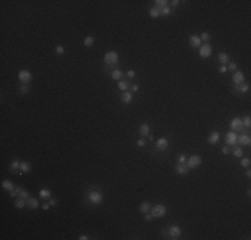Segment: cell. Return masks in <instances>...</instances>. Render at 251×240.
Returning <instances> with one entry per match:
<instances>
[{"label": "cell", "mask_w": 251, "mask_h": 240, "mask_svg": "<svg viewBox=\"0 0 251 240\" xmlns=\"http://www.w3.org/2000/svg\"><path fill=\"white\" fill-rule=\"evenodd\" d=\"M242 123H243V127H246V128H250L251 127V119H250V116H244L242 119Z\"/></svg>", "instance_id": "cell-33"}, {"label": "cell", "mask_w": 251, "mask_h": 240, "mask_svg": "<svg viewBox=\"0 0 251 240\" xmlns=\"http://www.w3.org/2000/svg\"><path fill=\"white\" fill-rule=\"evenodd\" d=\"M9 169L12 171V172H16V173H19V171H20V161L19 160H12V163H11V165H9ZM21 172V171H20ZM20 175V173H19Z\"/></svg>", "instance_id": "cell-23"}, {"label": "cell", "mask_w": 251, "mask_h": 240, "mask_svg": "<svg viewBox=\"0 0 251 240\" xmlns=\"http://www.w3.org/2000/svg\"><path fill=\"white\" fill-rule=\"evenodd\" d=\"M56 204H58V201H56L55 199H50V205H51V207H55Z\"/></svg>", "instance_id": "cell-48"}, {"label": "cell", "mask_w": 251, "mask_h": 240, "mask_svg": "<svg viewBox=\"0 0 251 240\" xmlns=\"http://www.w3.org/2000/svg\"><path fill=\"white\" fill-rule=\"evenodd\" d=\"M218 60L222 63V65H226V64H228L230 63V57H228V55H227L226 52H220L218 55Z\"/></svg>", "instance_id": "cell-22"}, {"label": "cell", "mask_w": 251, "mask_h": 240, "mask_svg": "<svg viewBox=\"0 0 251 240\" xmlns=\"http://www.w3.org/2000/svg\"><path fill=\"white\" fill-rule=\"evenodd\" d=\"M236 63H235V61H230L228 63V67H227V69H230V71H235V69H236Z\"/></svg>", "instance_id": "cell-40"}, {"label": "cell", "mask_w": 251, "mask_h": 240, "mask_svg": "<svg viewBox=\"0 0 251 240\" xmlns=\"http://www.w3.org/2000/svg\"><path fill=\"white\" fill-rule=\"evenodd\" d=\"M131 91H132V92H138V91H139V85L138 84H134L132 87H131Z\"/></svg>", "instance_id": "cell-47"}, {"label": "cell", "mask_w": 251, "mask_h": 240, "mask_svg": "<svg viewBox=\"0 0 251 240\" xmlns=\"http://www.w3.org/2000/svg\"><path fill=\"white\" fill-rule=\"evenodd\" d=\"M186 164H187V167H188V169H194V168L199 167V165L202 164V156H199V155H192V156H190L188 159L186 160Z\"/></svg>", "instance_id": "cell-3"}, {"label": "cell", "mask_w": 251, "mask_h": 240, "mask_svg": "<svg viewBox=\"0 0 251 240\" xmlns=\"http://www.w3.org/2000/svg\"><path fill=\"white\" fill-rule=\"evenodd\" d=\"M248 88H250V85L246 84V83H242V84L234 87V89H235V92H238V93H246L248 91Z\"/></svg>", "instance_id": "cell-20"}, {"label": "cell", "mask_w": 251, "mask_h": 240, "mask_svg": "<svg viewBox=\"0 0 251 240\" xmlns=\"http://www.w3.org/2000/svg\"><path fill=\"white\" fill-rule=\"evenodd\" d=\"M77 239H79V240H88V236H87V235H80Z\"/></svg>", "instance_id": "cell-49"}, {"label": "cell", "mask_w": 251, "mask_h": 240, "mask_svg": "<svg viewBox=\"0 0 251 240\" xmlns=\"http://www.w3.org/2000/svg\"><path fill=\"white\" fill-rule=\"evenodd\" d=\"M236 140H238V135L234 131H228V132L226 133V145L227 147L236 145Z\"/></svg>", "instance_id": "cell-7"}, {"label": "cell", "mask_w": 251, "mask_h": 240, "mask_svg": "<svg viewBox=\"0 0 251 240\" xmlns=\"http://www.w3.org/2000/svg\"><path fill=\"white\" fill-rule=\"evenodd\" d=\"M251 143V137L250 135H240L236 140V144L240 147H246V145H250Z\"/></svg>", "instance_id": "cell-13"}, {"label": "cell", "mask_w": 251, "mask_h": 240, "mask_svg": "<svg viewBox=\"0 0 251 240\" xmlns=\"http://www.w3.org/2000/svg\"><path fill=\"white\" fill-rule=\"evenodd\" d=\"M136 145H138V147H144V145H146V140H144L143 137L139 139V140H136Z\"/></svg>", "instance_id": "cell-42"}, {"label": "cell", "mask_w": 251, "mask_h": 240, "mask_svg": "<svg viewBox=\"0 0 251 240\" xmlns=\"http://www.w3.org/2000/svg\"><path fill=\"white\" fill-rule=\"evenodd\" d=\"M93 43H95V37L93 36H85L84 40H83V45H85V47H91V45H93Z\"/></svg>", "instance_id": "cell-30"}, {"label": "cell", "mask_w": 251, "mask_h": 240, "mask_svg": "<svg viewBox=\"0 0 251 240\" xmlns=\"http://www.w3.org/2000/svg\"><path fill=\"white\" fill-rule=\"evenodd\" d=\"M117 88H119L120 91H128V88H130V83L126 81V80H119V83H117Z\"/></svg>", "instance_id": "cell-27"}, {"label": "cell", "mask_w": 251, "mask_h": 240, "mask_svg": "<svg viewBox=\"0 0 251 240\" xmlns=\"http://www.w3.org/2000/svg\"><path fill=\"white\" fill-rule=\"evenodd\" d=\"M88 201L92 203V204H100L103 201V195L99 191H90L88 192Z\"/></svg>", "instance_id": "cell-4"}, {"label": "cell", "mask_w": 251, "mask_h": 240, "mask_svg": "<svg viewBox=\"0 0 251 240\" xmlns=\"http://www.w3.org/2000/svg\"><path fill=\"white\" fill-rule=\"evenodd\" d=\"M211 53H212V47H211L208 43H204L203 45L199 47V56L200 57L207 59L208 56H211Z\"/></svg>", "instance_id": "cell-6"}, {"label": "cell", "mask_w": 251, "mask_h": 240, "mask_svg": "<svg viewBox=\"0 0 251 240\" xmlns=\"http://www.w3.org/2000/svg\"><path fill=\"white\" fill-rule=\"evenodd\" d=\"M111 77L114 80H120L123 77V72L120 71V69H114V71L111 72Z\"/></svg>", "instance_id": "cell-31"}, {"label": "cell", "mask_w": 251, "mask_h": 240, "mask_svg": "<svg viewBox=\"0 0 251 240\" xmlns=\"http://www.w3.org/2000/svg\"><path fill=\"white\" fill-rule=\"evenodd\" d=\"M179 3H180L179 0H174V1H171V5H172V7H176V5H178Z\"/></svg>", "instance_id": "cell-50"}, {"label": "cell", "mask_w": 251, "mask_h": 240, "mask_svg": "<svg viewBox=\"0 0 251 240\" xmlns=\"http://www.w3.org/2000/svg\"><path fill=\"white\" fill-rule=\"evenodd\" d=\"M15 207L19 208V209L27 207V200L26 199H21V197H18V199L15 200Z\"/></svg>", "instance_id": "cell-26"}, {"label": "cell", "mask_w": 251, "mask_h": 240, "mask_svg": "<svg viewBox=\"0 0 251 240\" xmlns=\"http://www.w3.org/2000/svg\"><path fill=\"white\" fill-rule=\"evenodd\" d=\"M242 83H244V73L242 71H235L234 75H232V84H234V87L242 84Z\"/></svg>", "instance_id": "cell-8"}, {"label": "cell", "mask_w": 251, "mask_h": 240, "mask_svg": "<svg viewBox=\"0 0 251 240\" xmlns=\"http://www.w3.org/2000/svg\"><path fill=\"white\" fill-rule=\"evenodd\" d=\"M31 169H32V167H31V164H29L28 161H20V171L23 173L29 172Z\"/></svg>", "instance_id": "cell-25"}, {"label": "cell", "mask_w": 251, "mask_h": 240, "mask_svg": "<svg viewBox=\"0 0 251 240\" xmlns=\"http://www.w3.org/2000/svg\"><path fill=\"white\" fill-rule=\"evenodd\" d=\"M120 99H122L123 104H130L132 101V93L130 91H123L122 95H120Z\"/></svg>", "instance_id": "cell-16"}, {"label": "cell", "mask_w": 251, "mask_h": 240, "mask_svg": "<svg viewBox=\"0 0 251 240\" xmlns=\"http://www.w3.org/2000/svg\"><path fill=\"white\" fill-rule=\"evenodd\" d=\"M155 7L158 8V9H163L164 7H167V0H155Z\"/></svg>", "instance_id": "cell-32"}, {"label": "cell", "mask_w": 251, "mask_h": 240, "mask_svg": "<svg viewBox=\"0 0 251 240\" xmlns=\"http://www.w3.org/2000/svg\"><path fill=\"white\" fill-rule=\"evenodd\" d=\"M18 77L23 84H29L31 80H32V73L28 71V69H21V71H19Z\"/></svg>", "instance_id": "cell-5"}, {"label": "cell", "mask_w": 251, "mask_h": 240, "mask_svg": "<svg viewBox=\"0 0 251 240\" xmlns=\"http://www.w3.org/2000/svg\"><path fill=\"white\" fill-rule=\"evenodd\" d=\"M200 40L202 41H204V43H208L210 41V39H211V36H210V33L208 32H203V33H200Z\"/></svg>", "instance_id": "cell-34"}, {"label": "cell", "mask_w": 251, "mask_h": 240, "mask_svg": "<svg viewBox=\"0 0 251 240\" xmlns=\"http://www.w3.org/2000/svg\"><path fill=\"white\" fill-rule=\"evenodd\" d=\"M150 16H151L152 19H158L162 16V13H160V9H158L156 7H152L151 9H150Z\"/></svg>", "instance_id": "cell-29"}, {"label": "cell", "mask_w": 251, "mask_h": 240, "mask_svg": "<svg viewBox=\"0 0 251 240\" xmlns=\"http://www.w3.org/2000/svg\"><path fill=\"white\" fill-rule=\"evenodd\" d=\"M168 235H170L171 239H178L179 236L182 235V228L179 225H171L170 228H168Z\"/></svg>", "instance_id": "cell-10"}, {"label": "cell", "mask_w": 251, "mask_h": 240, "mask_svg": "<svg viewBox=\"0 0 251 240\" xmlns=\"http://www.w3.org/2000/svg\"><path fill=\"white\" fill-rule=\"evenodd\" d=\"M246 176H247V177H251V171H250V169H247V172H246Z\"/></svg>", "instance_id": "cell-52"}, {"label": "cell", "mask_w": 251, "mask_h": 240, "mask_svg": "<svg viewBox=\"0 0 251 240\" xmlns=\"http://www.w3.org/2000/svg\"><path fill=\"white\" fill-rule=\"evenodd\" d=\"M39 207V200L36 197H28L27 199V208L28 209H36Z\"/></svg>", "instance_id": "cell-18"}, {"label": "cell", "mask_w": 251, "mask_h": 240, "mask_svg": "<svg viewBox=\"0 0 251 240\" xmlns=\"http://www.w3.org/2000/svg\"><path fill=\"white\" fill-rule=\"evenodd\" d=\"M150 209H151V204H150L148 201H143L140 205H139V212L143 213V215L148 213V212H150Z\"/></svg>", "instance_id": "cell-19"}, {"label": "cell", "mask_w": 251, "mask_h": 240, "mask_svg": "<svg viewBox=\"0 0 251 240\" xmlns=\"http://www.w3.org/2000/svg\"><path fill=\"white\" fill-rule=\"evenodd\" d=\"M19 92L23 93V95L28 93V92H29V87H28V84H21L20 87H19Z\"/></svg>", "instance_id": "cell-35"}, {"label": "cell", "mask_w": 251, "mask_h": 240, "mask_svg": "<svg viewBox=\"0 0 251 240\" xmlns=\"http://www.w3.org/2000/svg\"><path fill=\"white\" fill-rule=\"evenodd\" d=\"M42 208H43V209H44V211L50 209V204H43V205H42Z\"/></svg>", "instance_id": "cell-51"}, {"label": "cell", "mask_w": 251, "mask_h": 240, "mask_svg": "<svg viewBox=\"0 0 251 240\" xmlns=\"http://www.w3.org/2000/svg\"><path fill=\"white\" fill-rule=\"evenodd\" d=\"M148 139L150 140H154V135H148Z\"/></svg>", "instance_id": "cell-53"}, {"label": "cell", "mask_w": 251, "mask_h": 240, "mask_svg": "<svg viewBox=\"0 0 251 240\" xmlns=\"http://www.w3.org/2000/svg\"><path fill=\"white\" fill-rule=\"evenodd\" d=\"M55 52L58 53V55H63V53H64V47H63V45H60V44H58L55 47Z\"/></svg>", "instance_id": "cell-38"}, {"label": "cell", "mask_w": 251, "mask_h": 240, "mask_svg": "<svg viewBox=\"0 0 251 240\" xmlns=\"http://www.w3.org/2000/svg\"><path fill=\"white\" fill-rule=\"evenodd\" d=\"M188 41L192 48H199L200 45H202V40H200V37L198 36V35H191Z\"/></svg>", "instance_id": "cell-15"}, {"label": "cell", "mask_w": 251, "mask_h": 240, "mask_svg": "<svg viewBox=\"0 0 251 240\" xmlns=\"http://www.w3.org/2000/svg\"><path fill=\"white\" fill-rule=\"evenodd\" d=\"M188 167H187V164L186 163H176V165H175V172L178 173V175H186L187 172H188Z\"/></svg>", "instance_id": "cell-12"}, {"label": "cell", "mask_w": 251, "mask_h": 240, "mask_svg": "<svg viewBox=\"0 0 251 240\" xmlns=\"http://www.w3.org/2000/svg\"><path fill=\"white\" fill-rule=\"evenodd\" d=\"M160 13H162L163 16H170L171 15V8L167 5V7H164L163 9H160Z\"/></svg>", "instance_id": "cell-37"}, {"label": "cell", "mask_w": 251, "mask_h": 240, "mask_svg": "<svg viewBox=\"0 0 251 240\" xmlns=\"http://www.w3.org/2000/svg\"><path fill=\"white\" fill-rule=\"evenodd\" d=\"M19 197H21V199H28V197H31L29 196V192L28 191H26V189H23V191L20 192V195H19Z\"/></svg>", "instance_id": "cell-39"}, {"label": "cell", "mask_w": 251, "mask_h": 240, "mask_svg": "<svg viewBox=\"0 0 251 240\" xmlns=\"http://www.w3.org/2000/svg\"><path fill=\"white\" fill-rule=\"evenodd\" d=\"M231 151H232V153H234L235 157H242L243 156V149H242V147L238 145V144L234 147H231Z\"/></svg>", "instance_id": "cell-24"}, {"label": "cell", "mask_w": 251, "mask_h": 240, "mask_svg": "<svg viewBox=\"0 0 251 240\" xmlns=\"http://www.w3.org/2000/svg\"><path fill=\"white\" fill-rule=\"evenodd\" d=\"M219 72H220V73H226V72H227V67L226 65H220V67H219Z\"/></svg>", "instance_id": "cell-44"}, {"label": "cell", "mask_w": 251, "mask_h": 240, "mask_svg": "<svg viewBox=\"0 0 251 240\" xmlns=\"http://www.w3.org/2000/svg\"><path fill=\"white\" fill-rule=\"evenodd\" d=\"M228 152H230V149H228V147H227V145H224L223 148H222V153H223V155H227Z\"/></svg>", "instance_id": "cell-45"}, {"label": "cell", "mask_w": 251, "mask_h": 240, "mask_svg": "<svg viewBox=\"0 0 251 240\" xmlns=\"http://www.w3.org/2000/svg\"><path fill=\"white\" fill-rule=\"evenodd\" d=\"M240 165H242L243 168H248L250 167V159H248V157H243V159L240 160Z\"/></svg>", "instance_id": "cell-36"}, {"label": "cell", "mask_w": 251, "mask_h": 240, "mask_svg": "<svg viewBox=\"0 0 251 240\" xmlns=\"http://www.w3.org/2000/svg\"><path fill=\"white\" fill-rule=\"evenodd\" d=\"M155 148L160 152H164L168 148V140L166 137H159L156 140V143H155Z\"/></svg>", "instance_id": "cell-9"}, {"label": "cell", "mask_w": 251, "mask_h": 240, "mask_svg": "<svg viewBox=\"0 0 251 240\" xmlns=\"http://www.w3.org/2000/svg\"><path fill=\"white\" fill-rule=\"evenodd\" d=\"M39 195H40V197H42V199H51V191L50 189H47V188H42L39 191Z\"/></svg>", "instance_id": "cell-28"}, {"label": "cell", "mask_w": 251, "mask_h": 240, "mask_svg": "<svg viewBox=\"0 0 251 240\" xmlns=\"http://www.w3.org/2000/svg\"><path fill=\"white\" fill-rule=\"evenodd\" d=\"M150 213H151L154 217L160 219V217H163V216L167 213V208H166L163 204H156V205H154V207H151Z\"/></svg>", "instance_id": "cell-2"}, {"label": "cell", "mask_w": 251, "mask_h": 240, "mask_svg": "<svg viewBox=\"0 0 251 240\" xmlns=\"http://www.w3.org/2000/svg\"><path fill=\"white\" fill-rule=\"evenodd\" d=\"M138 132H139V135H140L142 137H147V136L150 135V125L146 124V123L142 124V125H139Z\"/></svg>", "instance_id": "cell-17"}, {"label": "cell", "mask_w": 251, "mask_h": 240, "mask_svg": "<svg viewBox=\"0 0 251 240\" xmlns=\"http://www.w3.org/2000/svg\"><path fill=\"white\" fill-rule=\"evenodd\" d=\"M1 187H3V189H5V191H13L15 189V185L12 184V181L11 180H8V179H5V180H3V183H1Z\"/></svg>", "instance_id": "cell-21"}, {"label": "cell", "mask_w": 251, "mask_h": 240, "mask_svg": "<svg viewBox=\"0 0 251 240\" xmlns=\"http://www.w3.org/2000/svg\"><path fill=\"white\" fill-rule=\"evenodd\" d=\"M230 128H231V131H242L243 129L242 119H239V117H234V119L230 121Z\"/></svg>", "instance_id": "cell-11"}, {"label": "cell", "mask_w": 251, "mask_h": 240, "mask_svg": "<svg viewBox=\"0 0 251 240\" xmlns=\"http://www.w3.org/2000/svg\"><path fill=\"white\" fill-rule=\"evenodd\" d=\"M152 219H154V216H152L151 213H146V216H144V221H147V223L152 221Z\"/></svg>", "instance_id": "cell-43"}, {"label": "cell", "mask_w": 251, "mask_h": 240, "mask_svg": "<svg viewBox=\"0 0 251 240\" xmlns=\"http://www.w3.org/2000/svg\"><path fill=\"white\" fill-rule=\"evenodd\" d=\"M219 139H220V133H219L218 131H214V132H211L210 135H208L207 141H208V144H212V145H215V144L219 141Z\"/></svg>", "instance_id": "cell-14"}, {"label": "cell", "mask_w": 251, "mask_h": 240, "mask_svg": "<svg viewBox=\"0 0 251 240\" xmlns=\"http://www.w3.org/2000/svg\"><path fill=\"white\" fill-rule=\"evenodd\" d=\"M176 160H178V163H186V160H187L186 159V155H183V153L179 155V156L176 157Z\"/></svg>", "instance_id": "cell-41"}, {"label": "cell", "mask_w": 251, "mask_h": 240, "mask_svg": "<svg viewBox=\"0 0 251 240\" xmlns=\"http://www.w3.org/2000/svg\"><path fill=\"white\" fill-rule=\"evenodd\" d=\"M104 63L107 65H115V64L119 61V56H117L116 51H108V52L104 53Z\"/></svg>", "instance_id": "cell-1"}, {"label": "cell", "mask_w": 251, "mask_h": 240, "mask_svg": "<svg viewBox=\"0 0 251 240\" xmlns=\"http://www.w3.org/2000/svg\"><path fill=\"white\" fill-rule=\"evenodd\" d=\"M127 76L128 77H135V71H132V69L127 71Z\"/></svg>", "instance_id": "cell-46"}]
</instances>
